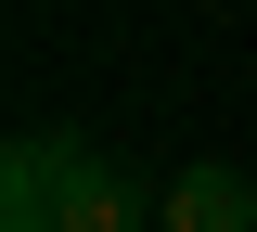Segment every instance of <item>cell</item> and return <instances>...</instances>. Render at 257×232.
Wrapping results in <instances>:
<instances>
[{
  "mask_svg": "<svg viewBox=\"0 0 257 232\" xmlns=\"http://www.w3.org/2000/svg\"><path fill=\"white\" fill-rule=\"evenodd\" d=\"M167 219V194L142 181V168H116L103 142H77L64 129V181H52V232H155Z\"/></svg>",
  "mask_w": 257,
  "mask_h": 232,
  "instance_id": "obj_1",
  "label": "cell"
},
{
  "mask_svg": "<svg viewBox=\"0 0 257 232\" xmlns=\"http://www.w3.org/2000/svg\"><path fill=\"white\" fill-rule=\"evenodd\" d=\"M167 232H257V181L244 168H180L167 181Z\"/></svg>",
  "mask_w": 257,
  "mask_h": 232,
  "instance_id": "obj_2",
  "label": "cell"
},
{
  "mask_svg": "<svg viewBox=\"0 0 257 232\" xmlns=\"http://www.w3.org/2000/svg\"><path fill=\"white\" fill-rule=\"evenodd\" d=\"M52 181H64V129H26L0 155V219H52Z\"/></svg>",
  "mask_w": 257,
  "mask_h": 232,
  "instance_id": "obj_3",
  "label": "cell"
},
{
  "mask_svg": "<svg viewBox=\"0 0 257 232\" xmlns=\"http://www.w3.org/2000/svg\"><path fill=\"white\" fill-rule=\"evenodd\" d=\"M0 232H52V219H0Z\"/></svg>",
  "mask_w": 257,
  "mask_h": 232,
  "instance_id": "obj_4",
  "label": "cell"
}]
</instances>
